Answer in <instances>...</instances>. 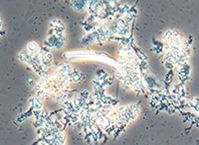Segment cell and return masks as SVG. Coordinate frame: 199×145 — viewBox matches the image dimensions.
Segmentation results:
<instances>
[{
  "instance_id": "cell-3",
  "label": "cell",
  "mask_w": 199,
  "mask_h": 145,
  "mask_svg": "<svg viewBox=\"0 0 199 145\" xmlns=\"http://www.w3.org/2000/svg\"><path fill=\"white\" fill-rule=\"evenodd\" d=\"M88 1H72V6L76 11H83L87 7Z\"/></svg>"
},
{
  "instance_id": "cell-1",
  "label": "cell",
  "mask_w": 199,
  "mask_h": 145,
  "mask_svg": "<svg viewBox=\"0 0 199 145\" xmlns=\"http://www.w3.org/2000/svg\"><path fill=\"white\" fill-rule=\"evenodd\" d=\"M40 49L41 48L38 46V44L36 43V42H34V41L29 42V43L27 44V47H26V50L28 51V53L30 55H32V57H33V56H35V55L39 54Z\"/></svg>"
},
{
  "instance_id": "cell-5",
  "label": "cell",
  "mask_w": 199,
  "mask_h": 145,
  "mask_svg": "<svg viewBox=\"0 0 199 145\" xmlns=\"http://www.w3.org/2000/svg\"><path fill=\"white\" fill-rule=\"evenodd\" d=\"M27 82L29 83V85L31 86H33V88H35V86H36V82L33 79H31V78H28L27 79Z\"/></svg>"
},
{
  "instance_id": "cell-4",
  "label": "cell",
  "mask_w": 199,
  "mask_h": 145,
  "mask_svg": "<svg viewBox=\"0 0 199 145\" xmlns=\"http://www.w3.org/2000/svg\"><path fill=\"white\" fill-rule=\"evenodd\" d=\"M114 78L115 77H110L109 76V78H107V79H106L103 83H102V86H103V88H106L107 86H109L112 85L113 82H114Z\"/></svg>"
},
{
  "instance_id": "cell-2",
  "label": "cell",
  "mask_w": 199,
  "mask_h": 145,
  "mask_svg": "<svg viewBox=\"0 0 199 145\" xmlns=\"http://www.w3.org/2000/svg\"><path fill=\"white\" fill-rule=\"evenodd\" d=\"M84 75L81 74L80 72L74 70V72L71 75H69V79H70V83H78L81 80L84 79Z\"/></svg>"
}]
</instances>
